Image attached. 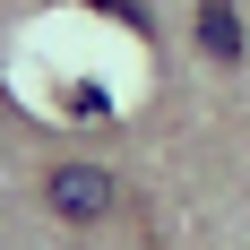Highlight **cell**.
Listing matches in <instances>:
<instances>
[{
    "label": "cell",
    "instance_id": "1",
    "mask_svg": "<svg viewBox=\"0 0 250 250\" xmlns=\"http://www.w3.org/2000/svg\"><path fill=\"white\" fill-rule=\"evenodd\" d=\"M43 207L61 225H104L121 207V173L112 164H86V155H61V164H43Z\"/></svg>",
    "mask_w": 250,
    "mask_h": 250
},
{
    "label": "cell",
    "instance_id": "2",
    "mask_svg": "<svg viewBox=\"0 0 250 250\" xmlns=\"http://www.w3.org/2000/svg\"><path fill=\"white\" fill-rule=\"evenodd\" d=\"M199 52L207 61H242V18H233V0H199Z\"/></svg>",
    "mask_w": 250,
    "mask_h": 250
}]
</instances>
